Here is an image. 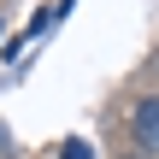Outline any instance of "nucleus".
<instances>
[{"mask_svg":"<svg viewBox=\"0 0 159 159\" xmlns=\"http://www.w3.org/2000/svg\"><path fill=\"white\" fill-rule=\"evenodd\" d=\"M136 142L159 153V100H136Z\"/></svg>","mask_w":159,"mask_h":159,"instance_id":"nucleus-1","label":"nucleus"},{"mask_svg":"<svg viewBox=\"0 0 159 159\" xmlns=\"http://www.w3.org/2000/svg\"><path fill=\"white\" fill-rule=\"evenodd\" d=\"M59 159H94V148H89V142H83V136H71V142H65V148H59Z\"/></svg>","mask_w":159,"mask_h":159,"instance_id":"nucleus-2","label":"nucleus"}]
</instances>
